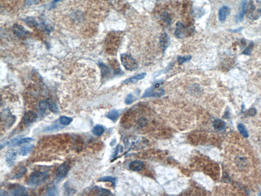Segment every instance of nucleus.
<instances>
[{
    "label": "nucleus",
    "mask_w": 261,
    "mask_h": 196,
    "mask_svg": "<svg viewBox=\"0 0 261 196\" xmlns=\"http://www.w3.org/2000/svg\"><path fill=\"white\" fill-rule=\"evenodd\" d=\"M241 7L250 20L256 21L261 16L260 0H242Z\"/></svg>",
    "instance_id": "nucleus-1"
},
{
    "label": "nucleus",
    "mask_w": 261,
    "mask_h": 196,
    "mask_svg": "<svg viewBox=\"0 0 261 196\" xmlns=\"http://www.w3.org/2000/svg\"><path fill=\"white\" fill-rule=\"evenodd\" d=\"M161 84V81H158L154 83V84H153V85L151 87L149 88L146 90L142 96V98H149L151 97H160L163 96L165 94V91L163 88H159Z\"/></svg>",
    "instance_id": "nucleus-2"
},
{
    "label": "nucleus",
    "mask_w": 261,
    "mask_h": 196,
    "mask_svg": "<svg viewBox=\"0 0 261 196\" xmlns=\"http://www.w3.org/2000/svg\"><path fill=\"white\" fill-rule=\"evenodd\" d=\"M121 59L122 64L126 70L134 71L138 67V64L135 59L127 54H122Z\"/></svg>",
    "instance_id": "nucleus-3"
},
{
    "label": "nucleus",
    "mask_w": 261,
    "mask_h": 196,
    "mask_svg": "<svg viewBox=\"0 0 261 196\" xmlns=\"http://www.w3.org/2000/svg\"><path fill=\"white\" fill-rule=\"evenodd\" d=\"M48 177V174L45 172H35L31 175L28 183L30 185H39Z\"/></svg>",
    "instance_id": "nucleus-4"
},
{
    "label": "nucleus",
    "mask_w": 261,
    "mask_h": 196,
    "mask_svg": "<svg viewBox=\"0 0 261 196\" xmlns=\"http://www.w3.org/2000/svg\"><path fill=\"white\" fill-rule=\"evenodd\" d=\"M190 34V29L187 28L183 24L178 22L176 25L175 35L177 38H183Z\"/></svg>",
    "instance_id": "nucleus-5"
},
{
    "label": "nucleus",
    "mask_w": 261,
    "mask_h": 196,
    "mask_svg": "<svg viewBox=\"0 0 261 196\" xmlns=\"http://www.w3.org/2000/svg\"><path fill=\"white\" fill-rule=\"evenodd\" d=\"M69 166L68 164L64 163L59 167L57 169V176L60 178H63L68 175L69 172Z\"/></svg>",
    "instance_id": "nucleus-6"
},
{
    "label": "nucleus",
    "mask_w": 261,
    "mask_h": 196,
    "mask_svg": "<svg viewBox=\"0 0 261 196\" xmlns=\"http://www.w3.org/2000/svg\"><path fill=\"white\" fill-rule=\"evenodd\" d=\"M231 13V9L227 6H223L219 10V20L221 22L226 21L227 16Z\"/></svg>",
    "instance_id": "nucleus-7"
},
{
    "label": "nucleus",
    "mask_w": 261,
    "mask_h": 196,
    "mask_svg": "<svg viewBox=\"0 0 261 196\" xmlns=\"http://www.w3.org/2000/svg\"><path fill=\"white\" fill-rule=\"evenodd\" d=\"M37 118V116L35 112L32 111H29L25 113L24 117V121L26 124H30L31 123H33L34 121H35Z\"/></svg>",
    "instance_id": "nucleus-8"
},
{
    "label": "nucleus",
    "mask_w": 261,
    "mask_h": 196,
    "mask_svg": "<svg viewBox=\"0 0 261 196\" xmlns=\"http://www.w3.org/2000/svg\"><path fill=\"white\" fill-rule=\"evenodd\" d=\"M160 44L164 49H166L171 44V38L167 33H164L160 37Z\"/></svg>",
    "instance_id": "nucleus-9"
},
{
    "label": "nucleus",
    "mask_w": 261,
    "mask_h": 196,
    "mask_svg": "<svg viewBox=\"0 0 261 196\" xmlns=\"http://www.w3.org/2000/svg\"><path fill=\"white\" fill-rule=\"evenodd\" d=\"M144 163L140 161H134L129 164V168L134 171H140L144 167Z\"/></svg>",
    "instance_id": "nucleus-10"
},
{
    "label": "nucleus",
    "mask_w": 261,
    "mask_h": 196,
    "mask_svg": "<svg viewBox=\"0 0 261 196\" xmlns=\"http://www.w3.org/2000/svg\"><path fill=\"white\" fill-rule=\"evenodd\" d=\"M146 74L145 73H142L139 74L138 75H135L133 77H131L130 78L127 79L126 80L124 81V83L127 84V83H135L136 82H138V81L140 80L141 79H143L144 77H146Z\"/></svg>",
    "instance_id": "nucleus-11"
},
{
    "label": "nucleus",
    "mask_w": 261,
    "mask_h": 196,
    "mask_svg": "<svg viewBox=\"0 0 261 196\" xmlns=\"http://www.w3.org/2000/svg\"><path fill=\"white\" fill-rule=\"evenodd\" d=\"M13 31L14 33L19 37H24L27 34V31L25 30L24 28L18 25H14L13 27Z\"/></svg>",
    "instance_id": "nucleus-12"
},
{
    "label": "nucleus",
    "mask_w": 261,
    "mask_h": 196,
    "mask_svg": "<svg viewBox=\"0 0 261 196\" xmlns=\"http://www.w3.org/2000/svg\"><path fill=\"white\" fill-rule=\"evenodd\" d=\"M17 156V152L13 150H9L6 154V160L10 164H12L15 160Z\"/></svg>",
    "instance_id": "nucleus-13"
},
{
    "label": "nucleus",
    "mask_w": 261,
    "mask_h": 196,
    "mask_svg": "<svg viewBox=\"0 0 261 196\" xmlns=\"http://www.w3.org/2000/svg\"><path fill=\"white\" fill-rule=\"evenodd\" d=\"M33 148H34V146L32 144L25 146L20 149L19 153H20V155H22L23 156H26L28 154L30 153L32 151V150L33 149Z\"/></svg>",
    "instance_id": "nucleus-14"
},
{
    "label": "nucleus",
    "mask_w": 261,
    "mask_h": 196,
    "mask_svg": "<svg viewBox=\"0 0 261 196\" xmlns=\"http://www.w3.org/2000/svg\"><path fill=\"white\" fill-rule=\"evenodd\" d=\"M213 126L214 128L218 131H222L226 127V124L221 119H217L213 123Z\"/></svg>",
    "instance_id": "nucleus-15"
},
{
    "label": "nucleus",
    "mask_w": 261,
    "mask_h": 196,
    "mask_svg": "<svg viewBox=\"0 0 261 196\" xmlns=\"http://www.w3.org/2000/svg\"><path fill=\"white\" fill-rule=\"evenodd\" d=\"M106 117L112 120V121L116 122L119 117V113L115 109H113L110 111L107 114Z\"/></svg>",
    "instance_id": "nucleus-16"
},
{
    "label": "nucleus",
    "mask_w": 261,
    "mask_h": 196,
    "mask_svg": "<svg viewBox=\"0 0 261 196\" xmlns=\"http://www.w3.org/2000/svg\"><path fill=\"white\" fill-rule=\"evenodd\" d=\"M25 192H26V189L25 187L22 186H16V187H15V189H12V191H11V194L13 195H25Z\"/></svg>",
    "instance_id": "nucleus-17"
},
{
    "label": "nucleus",
    "mask_w": 261,
    "mask_h": 196,
    "mask_svg": "<svg viewBox=\"0 0 261 196\" xmlns=\"http://www.w3.org/2000/svg\"><path fill=\"white\" fill-rule=\"evenodd\" d=\"M4 119L7 125H11L13 122V119L9 111H5L4 112Z\"/></svg>",
    "instance_id": "nucleus-18"
},
{
    "label": "nucleus",
    "mask_w": 261,
    "mask_h": 196,
    "mask_svg": "<svg viewBox=\"0 0 261 196\" xmlns=\"http://www.w3.org/2000/svg\"><path fill=\"white\" fill-rule=\"evenodd\" d=\"M46 102H47L48 106L50 111L53 113H57L58 111V107H57V105L53 101V100L51 99H48L46 100Z\"/></svg>",
    "instance_id": "nucleus-19"
},
{
    "label": "nucleus",
    "mask_w": 261,
    "mask_h": 196,
    "mask_svg": "<svg viewBox=\"0 0 261 196\" xmlns=\"http://www.w3.org/2000/svg\"><path fill=\"white\" fill-rule=\"evenodd\" d=\"M237 128H238L239 132H240V133L241 134L242 136H243L244 137L247 138L249 137V133H248L247 130L243 124H242L241 123L239 124L237 126Z\"/></svg>",
    "instance_id": "nucleus-20"
},
{
    "label": "nucleus",
    "mask_w": 261,
    "mask_h": 196,
    "mask_svg": "<svg viewBox=\"0 0 261 196\" xmlns=\"http://www.w3.org/2000/svg\"><path fill=\"white\" fill-rule=\"evenodd\" d=\"M104 131H105V129L103 127L100 126V125L96 126L93 129V133L96 136H101L103 134Z\"/></svg>",
    "instance_id": "nucleus-21"
},
{
    "label": "nucleus",
    "mask_w": 261,
    "mask_h": 196,
    "mask_svg": "<svg viewBox=\"0 0 261 196\" xmlns=\"http://www.w3.org/2000/svg\"><path fill=\"white\" fill-rule=\"evenodd\" d=\"M94 189L97 193V194L98 195H112V194L110 193V192L107 190V189L101 188V187H95L94 188Z\"/></svg>",
    "instance_id": "nucleus-22"
},
{
    "label": "nucleus",
    "mask_w": 261,
    "mask_h": 196,
    "mask_svg": "<svg viewBox=\"0 0 261 196\" xmlns=\"http://www.w3.org/2000/svg\"><path fill=\"white\" fill-rule=\"evenodd\" d=\"M60 123L63 125H69L71 124V122L73 121V119L71 118H69L65 116H62L59 119Z\"/></svg>",
    "instance_id": "nucleus-23"
},
{
    "label": "nucleus",
    "mask_w": 261,
    "mask_h": 196,
    "mask_svg": "<svg viewBox=\"0 0 261 196\" xmlns=\"http://www.w3.org/2000/svg\"><path fill=\"white\" fill-rule=\"evenodd\" d=\"M100 181H104V182H111L114 186H115L116 182V179L112 177L105 176L101 177L99 179Z\"/></svg>",
    "instance_id": "nucleus-24"
},
{
    "label": "nucleus",
    "mask_w": 261,
    "mask_h": 196,
    "mask_svg": "<svg viewBox=\"0 0 261 196\" xmlns=\"http://www.w3.org/2000/svg\"><path fill=\"white\" fill-rule=\"evenodd\" d=\"M192 58L191 56H186L184 57H179L178 58V62L179 64H182L190 60Z\"/></svg>",
    "instance_id": "nucleus-25"
},
{
    "label": "nucleus",
    "mask_w": 261,
    "mask_h": 196,
    "mask_svg": "<svg viewBox=\"0 0 261 196\" xmlns=\"http://www.w3.org/2000/svg\"><path fill=\"white\" fill-rule=\"evenodd\" d=\"M100 66L101 68V73H102L103 76L105 77L108 75L109 72H110V70H109L108 67L104 64H100Z\"/></svg>",
    "instance_id": "nucleus-26"
},
{
    "label": "nucleus",
    "mask_w": 261,
    "mask_h": 196,
    "mask_svg": "<svg viewBox=\"0 0 261 196\" xmlns=\"http://www.w3.org/2000/svg\"><path fill=\"white\" fill-rule=\"evenodd\" d=\"M253 46H254L253 43H251L249 46H247V48L244 50V51L243 52V54L244 55H250L251 51H252Z\"/></svg>",
    "instance_id": "nucleus-27"
},
{
    "label": "nucleus",
    "mask_w": 261,
    "mask_h": 196,
    "mask_svg": "<svg viewBox=\"0 0 261 196\" xmlns=\"http://www.w3.org/2000/svg\"><path fill=\"white\" fill-rule=\"evenodd\" d=\"M48 106L47 102L45 100H43L39 102V107L40 110L41 111H45L46 110V107Z\"/></svg>",
    "instance_id": "nucleus-28"
},
{
    "label": "nucleus",
    "mask_w": 261,
    "mask_h": 196,
    "mask_svg": "<svg viewBox=\"0 0 261 196\" xmlns=\"http://www.w3.org/2000/svg\"><path fill=\"white\" fill-rule=\"evenodd\" d=\"M134 101H135V98L134 97L133 95L129 94L126 97V100H125V103L128 105H130Z\"/></svg>",
    "instance_id": "nucleus-29"
},
{
    "label": "nucleus",
    "mask_w": 261,
    "mask_h": 196,
    "mask_svg": "<svg viewBox=\"0 0 261 196\" xmlns=\"http://www.w3.org/2000/svg\"><path fill=\"white\" fill-rule=\"evenodd\" d=\"M33 141V139L30 138V137H26L24 139H21L20 141H18L16 145H20V144H23L25 143H30L31 141Z\"/></svg>",
    "instance_id": "nucleus-30"
},
{
    "label": "nucleus",
    "mask_w": 261,
    "mask_h": 196,
    "mask_svg": "<svg viewBox=\"0 0 261 196\" xmlns=\"http://www.w3.org/2000/svg\"><path fill=\"white\" fill-rule=\"evenodd\" d=\"M62 129V127H61L60 126V125H58V124H56V125H54L52 126L49 127H47L45 130L46 131H54V130H58L59 129Z\"/></svg>",
    "instance_id": "nucleus-31"
},
{
    "label": "nucleus",
    "mask_w": 261,
    "mask_h": 196,
    "mask_svg": "<svg viewBox=\"0 0 261 196\" xmlns=\"http://www.w3.org/2000/svg\"><path fill=\"white\" fill-rule=\"evenodd\" d=\"M164 20H165V21L167 23V24H171V18L168 16V14L167 13H164L163 15Z\"/></svg>",
    "instance_id": "nucleus-32"
},
{
    "label": "nucleus",
    "mask_w": 261,
    "mask_h": 196,
    "mask_svg": "<svg viewBox=\"0 0 261 196\" xmlns=\"http://www.w3.org/2000/svg\"><path fill=\"white\" fill-rule=\"evenodd\" d=\"M138 123L139 124H140L141 126L143 127L146 125V124L147 123V122L146 121V119H140L139 120Z\"/></svg>",
    "instance_id": "nucleus-33"
},
{
    "label": "nucleus",
    "mask_w": 261,
    "mask_h": 196,
    "mask_svg": "<svg viewBox=\"0 0 261 196\" xmlns=\"http://www.w3.org/2000/svg\"><path fill=\"white\" fill-rule=\"evenodd\" d=\"M25 172V169H21V172H19V173H18L17 175H16V176H15V178H18L21 177L22 176V175H23Z\"/></svg>",
    "instance_id": "nucleus-34"
},
{
    "label": "nucleus",
    "mask_w": 261,
    "mask_h": 196,
    "mask_svg": "<svg viewBox=\"0 0 261 196\" xmlns=\"http://www.w3.org/2000/svg\"><path fill=\"white\" fill-rule=\"evenodd\" d=\"M241 28L237 29H236V30H230V31L231 32H235V33H236V32H239L241 30Z\"/></svg>",
    "instance_id": "nucleus-35"
},
{
    "label": "nucleus",
    "mask_w": 261,
    "mask_h": 196,
    "mask_svg": "<svg viewBox=\"0 0 261 196\" xmlns=\"http://www.w3.org/2000/svg\"><path fill=\"white\" fill-rule=\"evenodd\" d=\"M61 1V0H55V1H54V2H59V1Z\"/></svg>",
    "instance_id": "nucleus-36"
},
{
    "label": "nucleus",
    "mask_w": 261,
    "mask_h": 196,
    "mask_svg": "<svg viewBox=\"0 0 261 196\" xmlns=\"http://www.w3.org/2000/svg\"><path fill=\"white\" fill-rule=\"evenodd\" d=\"M259 195V196H261V192H260V194Z\"/></svg>",
    "instance_id": "nucleus-37"
}]
</instances>
